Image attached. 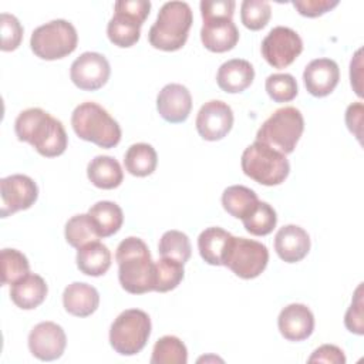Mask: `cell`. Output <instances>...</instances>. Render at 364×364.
Listing matches in <instances>:
<instances>
[{"label":"cell","mask_w":364,"mask_h":364,"mask_svg":"<svg viewBox=\"0 0 364 364\" xmlns=\"http://www.w3.org/2000/svg\"><path fill=\"white\" fill-rule=\"evenodd\" d=\"M186 346L175 336L161 337L152 350L151 364H186Z\"/></svg>","instance_id":"31"},{"label":"cell","mask_w":364,"mask_h":364,"mask_svg":"<svg viewBox=\"0 0 364 364\" xmlns=\"http://www.w3.org/2000/svg\"><path fill=\"white\" fill-rule=\"evenodd\" d=\"M232 236V233L219 226H212L202 230L198 237V249L200 257L208 264L222 266Z\"/></svg>","instance_id":"24"},{"label":"cell","mask_w":364,"mask_h":364,"mask_svg":"<svg viewBox=\"0 0 364 364\" xmlns=\"http://www.w3.org/2000/svg\"><path fill=\"white\" fill-rule=\"evenodd\" d=\"M274 250L286 263L300 262L310 250V236L297 225H286L274 236Z\"/></svg>","instance_id":"18"},{"label":"cell","mask_w":364,"mask_h":364,"mask_svg":"<svg viewBox=\"0 0 364 364\" xmlns=\"http://www.w3.org/2000/svg\"><path fill=\"white\" fill-rule=\"evenodd\" d=\"M235 6L233 0H202L199 4L203 20L232 18Z\"/></svg>","instance_id":"40"},{"label":"cell","mask_w":364,"mask_h":364,"mask_svg":"<svg viewBox=\"0 0 364 364\" xmlns=\"http://www.w3.org/2000/svg\"><path fill=\"white\" fill-rule=\"evenodd\" d=\"M309 363H331V364H344L346 355L341 348L333 344H323L313 351L309 357Z\"/></svg>","instance_id":"42"},{"label":"cell","mask_w":364,"mask_h":364,"mask_svg":"<svg viewBox=\"0 0 364 364\" xmlns=\"http://www.w3.org/2000/svg\"><path fill=\"white\" fill-rule=\"evenodd\" d=\"M71 125L77 136L101 148H114L121 141L119 124L100 104L87 101L75 107Z\"/></svg>","instance_id":"4"},{"label":"cell","mask_w":364,"mask_h":364,"mask_svg":"<svg viewBox=\"0 0 364 364\" xmlns=\"http://www.w3.org/2000/svg\"><path fill=\"white\" fill-rule=\"evenodd\" d=\"M280 334L289 341H303L314 330V316L311 310L301 303H291L282 309L277 317Z\"/></svg>","instance_id":"16"},{"label":"cell","mask_w":364,"mask_h":364,"mask_svg":"<svg viewBox=\"0 0 364 364\" xmlns=\"http://www.w3.org/2000/svg\"><path fill=\"white\" fill-rule=\"evenodd\" d=\"M195 125L198 134L205 141H219L225 138L233 127V111L226 102L210 100L200 107Z\"/></svg>","instance_id":"13"},{"label":"cell","mask_w":364,"mask_h":364,"mask_svg":"<svg viewBox=\"0 0 364 364\" xmlns=\"http://www.w3.org/2000/svg\"><path fill=\"white\" fill-rule=\"evenodd\" d=\"M344 324L348 331L361 336L364 333V323H363V284H358V287L354 291V297L351 301V306L348 307Z\"/></svg>","instance_id":"39"},{"label":"cell","mask_w":364,"mask_h":364,"mask_svg":"<svg viewBox=\"0 0 364 364\" xmlns=\"http://www.w3.org/2000/svg\"><path fill=\"white\" fill-rule=\"evenodd\" d=\"M1 262V283L14 284L17 280L30 273V263L20 250L3 249L0 252Z\"/></svg>","instance_id":"35"},{"label":"cell","mask_w":364,"mask_h":364,"mask_svg":"<svg viewBox=\"0 0 364 364\" xmlns=\"http://www.w3.org/2000/svg\"><path fill=\"white\" fill-rule=\"evenodd\" d=\"M183 274V263L171 257H161L155 262V291L173 290L182 282Z\"/></svg>","instance_id":"32"},{"label":"cell","mask_w":364,"mask_h":364,"mask_svg":"<svg viewBox=\"0 0 364 364\" xmlns=\"http://www.w3.org/2000/svg\"><path fill=\"white\" fill-rule=\"evenodd\" d=\"M303 51L300 36L290 27L272 28L262 41V55L273 68H286Z\"/></svg>","instance_id":"10"},{"label":"cell","mask_w":364,"mask_h":364,"mask_svg":"<svg viewBox=\"0 0 364 364\" xmlns=\"http://www.w3.org/2000/svg\"><path fill=\"white\" fill-rule=\"evenodd\" d=\"M87 176L91 183L100 189H114L121 185L124 172L115 158L98 155L90 161L87 166Z\"/></svg>","instance_id":"23"},{"label":"cell","mask_w":364,"mask_h":364,"mask_svg":"<svg viewBox=\"0 0 364 364\" xmlns=\"http://www.w3.org/2000/svg\"><path fill=\"white\" fill-rule=\"evenodd\" d=\"M114 10L124 11L144 23L149 14L151 1H148V0H119V1H115Z\"/></svg>","instance_id":"43"},{"label":"cell","mask_w":364,"mask_h":364,"mask_svg":"<svg viewBox=\"0 0 364 364\" xmlns=\"http://www.w3.org/2000/svg\"><path fill=\"white\" fill-rule=\"evenodd\" d=\"M0 196L1 218H7L18 210L31 208L38 198V188L30 176L14 173L0 181Z\"/></svg>","instance_id":"11"},{"label":"cell","mask_w":364,"mask_h":364,"mask_svg":"<svg viewBox=\"0 0 364 364\" xmlns=\"http://www.w3.org/2000/svg\"><path fill=\"white\" fill-rule=\"evenodd\" d=\"M245 229L255 236H266L273 232L277 223V215L276 210L267 203L260 202L257 206L252 210L249 216L242 219Z\"/></svg>","instance_id":"33"},{"label":"cell","mask_w":364,"mask_h":364,"mask_svg":"<svg viewBox=\"0 0 364 364\" xmlns=\"http://www.w3.org/2000/svg\"><path fill=\"white\" fill-rule=\"evenodd\" d=\"M0 33H1V46L3 51L16 50L23 38V26L18 18L9 13L0 14Z\"/></svg>","instance_id":"38"},{"label":"cell","mask_w":364,"mask_h":364,"mask_svg":"<svg viewBox=\"0 0 364 364\" xmlns=\"http://www.w3.org/2000/svg\"><path fill=\"white\" fill-rule=\"evenodd\" d=\"M64 235L67 243L75 249L100 239L97 228L88 213H80L70 218L65 223Z\"/></svg>","instance_id":"30"},{"label":"cell","mask_w":364,"mask_h":364,"mask_svg":"<svg viewBox=\"0 0 364 364\" xmlns=\"http://www.w3.org/2000/svg\"><path fill=\"white\" fill-rule=\"evenodd\" d=\"M346 124L350 132L355 135L358 141H361V124H363V104L354 102L347 107L346 111Z\"/></svg>","instance_id":"44"},{"label":"cell","mask_w":364,"mask_h":364,"mask_svg":"<svg viewBox=\"0 0 364 364\" xmlns=\"http://www.w3.org/2000/svg\"><path fill=\"white\" fill-rule=\"evenodd\" d=\"M77 267L87 276H102L111 266L109 249L98 242H90L77 250Z\"/></svg>","instance_id":"25"},{"label":"cell","mask_w":364,"mask_h":364,"mask_svg":"<svg viewBox=\"0 0 364 364\" xmlns=\"http://www.w3.org/2000/svg\"><path fill=\"white\" fill-rule=\"evenodd\" d=\"M47 291L48 287L46 280L36 273H28L11 284L10 297L17 307L33 310L46 300Z\"/></svg>","instance_id":"22"},{"label":"cell","mask_w":364,"mask_h":364,"mask_svg":"<svg viewBox=\"0 0 364 364\" xmlns=\"http://www.w3.org/2000/svg\"><path fill=\"white\" fill-rule=\"evenodd\" d=\"M111 67L105 55L85 51L77 57L70 68V77L75 87L84 91H95L107 84Z\"/></svg>","instance_id":"12"},{"label":"cell","mask_w":364,"mask_h":364,"mask_svg":"<svg viewBox=\"0 0 364 364\" xmlns=\"http://www.w3.org/2000/svg\"><path fill=\"white\" fill-rule=\"evenodd\" d=\"M200 40L205 48L213 53L232 50L239 41V30L232 18L203 20Z\"/></svg>","instance_id":"19"},{"label":"cell","mask_w":364,"mask_h":364,"mask_svg":"<svg viewBox=\"0 0 364 364\" xmlns=\"http://www.w3.org/2000/svg\"><path fill=\"white\" fill-rule=\"evenodd\" d=\"M240 165L246 176L264 186L280 185L290 172L286 155L257 141L243 151Z\"/></svg>","instance_id":"5"},{"label":"cell","mask_w":364,"mask_h":364,"mask_svg":"<svg viewBox=\"0 0 364 364\" xmlns=\"http://www.w3.org/2000/svg\"><path fill=\"white\" fill-rule=\"evenodd\" d=\"M193 21L191 6L185 1H166L158 11L148 33L149 44L162 51H176L188 40Z\"/></svg>","instance_id":"3"},{"label":"cell","mask_w":364,"mask_h":364,"mask_svg":"<svg viewBox=\"0 0 364 364\" xmlns=\"http://www.w3.org/2000/svg\"><path fill=\"white\" fill-rule=\"evenodd\" d=\"M272 16V7L264 0H245L240 6V20L249 30L263 28Z\"/></svg>","instance_id":"37"},{"label":"cell","mask_w":364,"mask_h":364,"mask_svg":"<svg viewBox=\"0 0 364 364\" xmlns=\"http://www.w3.org/2000/svg\"><path fill=\"white\" fill-rule=\"evenodd\" d=\"M267 262L269 250L266 245L236 236H232L223 257V266L242 279L257 277L266 269Z\"/></svg>","instance_id":"9"},{"label":"cell","mask_w":364,"mask_h":364,"mask_svg":"<svg viewBox=\"0 0 364 364\" xmlns=\"http://www.w3.org/2000/svg\"><path fill=\"white\" fill-rule=\"evenodd\" d=\"M78 34L75 27L63 18L38 26L30 38L33 53L43 60H60L77 48Z\"/></svg>","instance_id":"8"},{"label":"cell","mask_w":364,"mask_h":364,"mask_svg":"<svg viewBox=\"0 0 364 364\" xmlns=\"http://www.w3.org/2000/svg\"><path fill=\"white\" fill-rule=\"evenodd\" d=\"M14 131L21 142H28L40 155L54 158L64 154L68 136L60 119L44 109L34 107L18 114Z\"/></svg>","instance_id":"1"},{"label":"cell","mask_w":364,"mask_h":364,"mask_svg":"<svg viewBox=\"0 0 364 364\" xmlns=\"http://www.w3.org/2000/svg\"><path fill=\"white\" fill-rule=\"evenodd\" d=\"M255 78L253 65L243 58H232L223 63L216 74V82L220 90L229 94L245 91Z\"/></svg>","instance_id":"20"},{"label":"cell","mask_w":364,"mask_h":364,"mask_svg":"<svg viewBox=\"0 0 364 364\" xmlns=\"http://www.w3.org/2000/svg\"><path fill=\"white\" fill-rule=\"evenodd\" d=\"M264 88L274 102H289L294 100L299 92L296 78L287 73L270 74L266 78Z\"/></svg>","instance_id":"36"},{"label":"cell","mask_w":364,"mask_h":364,"mask_svg":"<svg viewBox=\"0 0 364 364\" xmlns=\"http://www.w3.org/2000/svg\"><path fill=\"white\" fill-rule=\"evenodd\" d=\"M151 336V318L139 309L124 310L111 324L109 344L121 355H135Z\"/></svg>","instance_id":"7"},{"label":"cell","mask_w":364,"mask_h":364,"mask_svg":"<svg viewBox=\"0 0 364 364\" xmlns=\"http://www.w3.org/2000/svg\"><path fill=\"white\" fill-rule=\"evenodd\" d=\"M304 131V119L300 109L283 107L276 109L257 129L256 141L283 155L291 154Z\"/></svg>","instance_id":"6"},{"label":"cell","mask_w":364,"mask_h":364,"mask_svg":"<svg viewBox=\"0 0 364 364\" xmlns=\"http://www.w3.org/2000/svg\"><path fill=\"white\" fill-rule=\"evenodd\" d=\"M158 164V155L152 145L145 142H138L131 145L124 156L125 169L134 176H148L151 175Z\"/></svg>","instance_id":"29"},{"label":"cell","mask_w":364,"mask_h":364,"mask_svg":"<svg viewBox=\"0 0 364 364\" xmlns=\"http://www.w3.org/2000/svg\"><path fill=\"white\" fill-rule=\"evenodd\" d=\"M306 90L313 97H326L334 91L340 80V68L334 60H311L303 73Z\"/></svg>","instance_id":"17"},{"label":"cell","mask_w":364,"mask_h":364,"mask_svg":"<svg viewBox=\"0 0 364 364\" xmlns=\"http://www.w3.org/2000/svg\"><path fill=\"white\" fill-rule=\"evenodd\" d=\"M158 252L161 257H171L185 264L191 257L192 247H191L189 237L183 232L168 230L162 235L159 240Z\"/></svg>","instance_id":"34"},{"label":"cell","mask_w":364,"mask_h":364,"mask_svg":"<svg viewBox=\"0 0 364 364\" xmlns=\"http://www.w3.org/2000/svg\"><path fill=\"white\" fill-rule=\"evenodd\" d=\"M115 260L118 279L125 291L144 294L155 290V262L142 239L125 237L117 247Z\"/></svg>","instance_id":"2"},{"label":"cell","mask_w":364,"mask_h":364,"mask_svg":"<svg viewBox=\"0 0 364 364\" xmlns=\"http://www.w3.org/2000/svg\"><path fill=\"white\" fill-rule=\"evenodd\" d=\"M67 337L61 326L54 321L36 324L28 334L30 353L41 361H53L63 355Z\"/></svg>","instance_id":"14"},{"label":"cell","mask_w":364,"mask_h":364,"mask_svg":"<svg viewBox=\"0 0 364 364\" xmlns=\"http://www.w3.org/2000/svg\"><path fill=\"white\" fill-rule=\"evenodd\" d=\"M361 53L363 50H357L354 57L351 58L350 63V80H351V87L354 88L355 94L358 97L363 95L361 92V67H363V60H361Z\"/></svg>","instance_id":"45"},{"label":"cell","mask_w":364,"mask_h":364,"mask_svg":"<svg viewBox=\"0 0 364 364\" xmlns=\"http://www.w3.org/2000/svg\"><path fill=\"white\" fill-rule=\"evenodd\" d=\"M63 304L70 314L75 317H88L98 309L100 294L91 284L74 282L64 289Z\"/></svg>","instance_id":"21"},{"label":"cell","mask_w":364,"mask_h":364,"mask_svg":"<svg viewBox=\"0 0 364 364\" xmlns=\"http://www.w3.org/2000/svg\"><path fill=\"white\" fill-rule=\"evenodd\" d=\"M259 199L253 189L243 185L228 186L222 193L223 209L236 219H245L257 206Z\"/></svg>","instance_id":"27"},{"label":"cell","mask_w":364,"mask_h":364,"mask_svg":"<svg viewBox=\"0 0 364 364\" xmlns=\"http://www.w3.org/2000/svg\"><path fill=\"white\" fill-rule=\"evenodd\" d=\"M100 237H108L117 233L124 222L122 209L111 200H100L88 209Z\"/></svg>","instance_id":"28"},{"label":"cell","mask_w":364,"mask_h":364,"mask_svg":"<svg viewBox=\"0 0 364 364\" xmlns=\"http://www.w3.org/2000/svg\"><path fill=\"white\" fill-rule=\"evenodd\" d=\"M114 11L115 13L107 26V34L109 41L114 46H118L122 48L132 47L139 40L141 26L144 23H141L138 18L124 11H118V10H114Z\"/></svg>","instance_id":"26"},{"label":"cell","mask_w":364,"mask_h":364,"mask_svg":"<svg viewBox=\"0 0 364 364\" xmlns=\"http://www.w3.org/2000/svg\"><path fill=\"white\" fill-rule=\"evenodd\" d=\"M291 4L304 17H318L338 6V0H294Z\"/></svg>","instance_id":"41"},{"label":"cell","mask_w":364,"mask_h":364,"mask_svg":"<svg viewBox=\"0 0 364 364\" xmlns=\"http://www.w3.org/2000/svg\"><path fill=\"white\" fill-rule=\"evenodd\" d=\"M156 109L171 124L183 122L192 109V95L182 84H166L156 97Z\"/></svg>","instance_id":"15"}]
</instances>
